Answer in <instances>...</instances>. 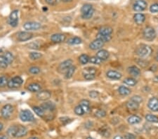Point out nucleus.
<instances>
[{
  "label": "nucleus",
  "instance_id": "5",
  "mask_svg": "<svg viewBox=\"0 0 158 139\" xmlns=\"http://www.w3.org/2000/svg\"><path fill=\"white\" fill-rule=\"evenodd\" d=\"M8 22L13 27H16L18 25V11L14 10L11 13L8 18Z\"/></svg>",
  "mask_w": 158,
  "mask_h": 139
},
{
  "label": "nucleus",
  "instance_id": "32",
  "mask_svg": "<svg viewBox=\"0 0 158 139\" xmlns=\"http://www.w3.org/2000/svg\"><path fill=\"white\" fill-rule=\"evenodd\" d=\"M124 83L127 85L130 86V87H134L137 84V81L135 79L132 78V77H128V78H126L124 80Z\"/></svg>",
  "mask_w": 158,
  "mask_h": 139
},
{
  "label": "nucleus",
  "instance_id": "13",
  "mask_svg": "<svg viewBox=\"0 0 158 139\" xmlns=\"http://www.w3.org/2000/svg\"><path fill=\"white\" fill-rule=\"evenodd\" d=\"M105 43L104 42L101 41V40H93V41L89 44V48L92 50H101L103 46H104Z\"/></svg>",
  "mask_w": 158,
  "mask_h": 139
},
{
  "label": "nucleus",
  "instance_id": "55",
  "mask_svg": "<svg viewBox=\"0 0 158 139\" xmlns=\"http://www.w3.org/2000/svg\"><path fill=\"white\" fill-rule=\"evenodd\" d=\"M3 127H4V126H3V124L2 123H0V132H1V131L2 130Z\"/></svg>",
  "mask_w": 158,
  "mask_h": 139
},
{
  "label": "nucleus",
  "instance_id": "1",
  "mask_svg": "<svg viewBox=\"0 0 158 139\" xmlns=\"http://www.w3.org/2000/svg\"><path fill=\"white\" fill-rule=\"evenodd\" d=\"M153 52V49L148 45L141 44L138 46L136 49V54L141 58H146L151 56Z\"/></svg>",
  "mask_w": 158,
  "mask_h": 139
},
{
  "label": "nucleus",
  "instance_id": "50",
  "mask_svg": "<svg viewBox=\"0 0 158 139\" xmlns=\"http://www.w3.org/2000/svg\"><path fill=\"white\" fill-rule=\"evenodd\" d=\"M99 95V93L96 91H91L89 92V96L92 98H96Z\"/></svg>",
  "mask_w": 158,
  "mask_h": 139
},
{
  "label": "nucleus",
  "instance_id": "36",
  "mask_svg": "<svg viewBox=\"0 0 158 139\" xmlns=\"http://www.w3.org/2000/svg\"><path fill=\"white\" fill-rule=\"evenodd\" d=\"M99 133L102 136H104L106 138H108L110 135V129L107 127H104V128H101V130H99Z\"/></svg>",
  "mask_w": 158,
  "mask_h": 139
},
{
  "label": "nucleus",
  "instance_id": "30",
  "mask_svg": "<svg viewBox=\"0 0 158 139\" xmlns=\"http://www.w3.org/2000/svg\"><path fill=\"white\" fill-rule=\"evenodd\" d=\"M9 65V63H8L6 58L4 56V55H3V56H1V55H0V67H1V68L5 69L8 67Z\"/></svg>",
  "mask_w": 158,
  "mask_h": 139
},
{
  "label": "nucleus",
  "instance_id": "42",
  "mask_svg": "<svg viewBox=\"0 0 158 139\" xmlns=\"http://www.w3.org/2000/svg\"><path fill=\"white\" fill-rule=\"evenodd\" d=\"M75 112L77 115H79V116H82L84 114V112L83 109H82V108L81 107L80 105H79V106H77L75 107Z\"/></svg>",
  "mask_w": 158,
  "mask_h": 139
},
{
  "label": "nucleus",
  "instance_id": "3",
  "mask_svg": "<svg viewBox=\"0 0 158 139\" xmlns=\"http://www.w3.org/2000/svg\"><path fill=\"white\" fill-rule=\"evenodd\" d=\"M82 13V18L83 19H90L92 18L94 14V9H93V6L89 4H85L82 6L81 9Z\"/></svg>",
  "mask_w": 158,
  "mask_h": 139
},
{
  "label": "nucleus",
  "instance_id": "48",
  "mask_svg": "<svg viewBox=\"0 0 158 139\" xmlns=\"http://www.w3.org/2000/svg\"><path fill=\"white\" fill-rule=\"evenodd\" d=\"M150 11L152 13H158V4H153L150 7Z\"/></svg>",
  "mask_w": 158,
  "mask_h": 139
},
{
  "label": "nucleus",
  "instance_id": "40",
  "mask_svg": "<svg viewBox=\"0 0 158 139\" xmlns=\"http://www.w3.org/2000/svg\"><path fill=\"white\" fill-rule=\"evenodd\" d=\"M96 69L95 67H89L86 68L84 69L83 73H89V74H93V75H96Z\"/></svg>",
  "mask_w": 158,
  "mask_h": 139
},
{
  "label": "nucleus",
  "instance_id": "18",
  "mask_svg": "<svg viewBox=\"0 0 158 139\" xmlns=\"http://www.w3.org/2000/svg\"><path fill=\"white\" fill-rule=\"evenodd\" d=\"M98 59H100L101 61H106L109 59L110 54L108 51L105 49H101L96 53V56Z\"/></svg>",
  "mask_w": 158,
  "mask_h": 139
},
{
  "label": "nucleus",
  "instance_id": "56",
  "mask_svg": "<svg viewBox=\"0 0 158 139\" xmlns=\"http://www.w3.org/2000/svg\"><path fill=\"white\" fill-rule=\"evenodd\" d=\"M155 60L157 61H158V51L157 52V54H156V56H155Z\"/></svg>",
  "mask_w": 158,
  "mask_h": 139
},
{
  "label": "nucleus",
  "instance_id": "15",
  "mask_svg": "<svg viewBox=\"0 0 158 139\" xmlns=\"http://www.w3.org/2000/svg\"><path fill=\"white\" fill-rule=\"evenodd\" d=\"M106 75L108 78L111 79V80H120L122 78V75L120 72H117L115 70H109L108 71V72L106 73Z\"/></svg>",
  "mask_w": 158,
  "mask_h": 139
},
{
  "label": "nucleus",
  "instance_id": "38",
  "mask_svg": "<svg viewBox=\"0 0 158 139\" xmlns=\"http://www.w3.org/2000/svg\"><path fill=\"white\" fill-rule=\"evenodd\" d=\"M4 56L6 58V59L7 60L8 63H9V64L12 63L13 61H14V57L11 53L9 52V51H6V52L4 53Z\"/></svg>",
  "mask_w": 158,
  "mask_h": 139
},
{
  "label": "nucleus",
  "instance_id": "54",
  "mask_svg": "<svg viewBox=\"0 0 158 139\" xmlns=\"http://www.w3.org/2000/svg\"><path fill=\"white\" fill-rule=\"evenodd\" d=\"M59 1L66 3V2H70V1H72V0H59Z\"/></svg>",
  "mask_w": 158,
  "mask_h": 139
},
{
  "label": "nucleus",
  "instance_id": "53",
  "mask_svg": "<svg viewBox=\"0 0 158 139\" xmlns=\"http://www.w3.org/2000/svg\"><path fill=\"white\" fill-rule=\"evenodd\" d=\"M113 139H124V138H122V136H115Z\"/></svg>",
  "mask_w": 158,
  "mask_h": 139
},
{
  "label": "nucleus",
  "instance_id": "9",
  "mask_svg": "<svg viewBox=\"0 0 158 139\" xmlns=\"http://www.w3.org/2000/svg\"><path fill=\"white\" fill-rule=\"evenodd\" d=\"M14 111V108L10 104H6L2 108L1 111V114L4 119H9L12 114Z\"/></svg>",
  "mask_w": 158,
  "mask_h": 139
},
{
  "label": "nucleus",
  "instance_id": "33",
  "mask_svg": "<svg viewBox=\"0 0 158 139\" xmlns=\"http://www.w3.org/2000/svg\"><path fill=\"white\" fill-rule=\"evenodd\" d=\"M146 119L149 122H152V123H157L158 122V117L153 114H148L146 116Z\"/></svg>",
  "mask_w": 158,
  "mask_h": 139
},
{
  "label": "nucleus",
  "instance_id": "45",
  "mask_svg": "<svg viewBox=\"0 0 158 139\" xmlns=\"http://www.w3.org/2000/svg\"><path fill=\"white\" fill-rule=\"evenodd\" d=\"M96 116H97L98 117H104L106 116V111H104V110H98L95 113Z\"/></svg>",
  "mask_w": 158,
  "mask_h": 139
},
{
  "label": "nucleus",
  "instance_id": "39",
  "mask_svg": "<svg viewBox=\"0 0 158 139\" xmlns=\"http://www.w3.org/2000/svg\"><path fill=\"white\" fill-rule=\"evenodd\" d=\"M29 56H30V59L35 61V60H38V59H40V58H42V55L40 54V53L31 52L30 54V55H29Z\"/></svg>",
  "mask_w": 158,
  "mask_h": 139
},
{
  "label": "nucleus",
  "instance_id": "35",
  "mask_svg": "<svg viewBox=\"0 0 158 139\" xmlns=\"http://www.w3.org/2000/svg\"><path fill=\"white\" fill-rule=\"evenodd\" d=\"M33 110L35 111V112L36 113L38 116H40V117H42L44 116L45 111L41 107H39V106H35V107H33Z\"/></svg>",
  "mask_w": 158,
  "mask_h": 139
},
{
  "label": "nucleus",
  "instance_id": "46",
  "mask_svg": "<svg viewBox=\"0 0 158 139\" xmlns=\"http://www.w3.org/2000/svg\"><path fill=\"white\" fill-rule=\"evenodd\" d=\"M83 76L85 80H92L96 77V75L93 74H89V73H83Z\"/></svg>",
  "mask_w": 158,
  "mask_h": 139
},
{
  "label": "nucleus",
  "instance_id": "44",
  "mask_svg": "<svg viewBox=\"0 0 158 139\" xmlns=\"http://www.w3.org/2000/svg\"><path fill=\"white\" fill-rule=\"evenodd\" d=\"M13 81H14L15 83H16L18 85H21L22 83H23V80L20 77H19V76H16V77H14L12 79H11Z\"/></svg>",
  "mask_w": 158,
  "mask_h": 139
},
{
  "label": "nucleus",
  "instance_id": "10",
  "mask_svg": "<svg viewBox=\"0 0 158 139\" xmlns=\"http://www.w3.org/2000/svg\"><path fill=\"white\" fill-rule=\"evenodd\" d=\"M33 37V33L30 32H20L18 34V40L20 42H25L31 40Z\"/></svg>",
  "mask_w": 158,
  "mask_h": 139
},
{
  "label": "nucleus",
  "instance_id": "34",
  "mask_svg": "<svg viewBox=\"0 0 158 139\" xmlns=\"http://www.w3.org/2000/svg\"><path fill=\"white\" fill-rule=\"evenodd\" d=\"M89 59L90 58L89 57L88 55L82 54L81 56H80V58H79V61H80V63L82 65H85L89 62Z\"/></svg>",
  "mask_w": 158,
  "mask_h": 139
},
{
  "label": "nucleus",
  "instance_id": "23",
  "mask_svg": "<svg viewBox=\"0 0 158 139\" xmlns=\"http://www.w3.org/2000/svg\"><path fill=\"white\" fill-rule=\"evenodd\" d=\"M41 85L37 83H32L27 86V90L31 92H39L41 90Z\"/></svg>",
  "mask_w": 158,
  "mask_h": 139
},
{
  "label": "nucleus",
  "instance_id": "47",
  "mask_svg": "<svg viewBox=\"0 0 158 139\" xmlns=\"http://www.w3.org/2000/svg\"><path fill=\"white\" fill-rule=\"evenodd\" d=\"M7 86L9 87V88H11V89L18 88V87H20V85L17 84L15 83V82H14L12 80H9V82H8V85Z\"/></svg>",
  "mask_w": 158,
  "mask_h": 139
},
{
  "label": "nucleus",
  "instance_id": "51",
  "mask_svg": "<svg viewBox=\"0 0 158 139\" xmlns=\"http://www.w3.org/2000/svg\"><path fill=\"white\" fill-rule=\"evenodd\" d=\"M125 139H136V136H135L133 134L129 133V134H125Z\"/></svg>",
  "mask_w": 158,
  "mask_h": 139
},
{
  "label": "nucleus",
  "instance_id": "11",
  "mask_svg": "<svg viewBox=\"0 0 158 139\" xmlns=\"http://www.w3.org/2000/svg\"><path fill=\"white\" fill-rule=\"evenodd\" d=\"M23 27L26 30H37L41 27V24L37 22H26L23 25Z\"/></svg>",
  "mask_w": 158,
  "mask_h": 139
},
{
  "label": "nucleus",
  "instance_id": "49",
  "mask_svg": "<svg viewBox=\"0 0 158 139\" xmlns=\"http://www.w3.org/2000/svg\"><path fill=\"white\" fill-rule=\"evenodd\" d=\"M60 120H61V122H62V124H67V123H69V122H71V119H70V118L66 117H61Z\"/></svg>",
  "mask_w": 158,
  "mask_h": 139
},
{
  "label": "nucleus",
  "instance_id": "37",
  "mask_svg": "<svg viewBox=\"0 0 158 139\" xmlns=\"http://www.w3.org/2000/svg\"><path fill=\"white\" fill-rule=\"evenodd\" d=\"M8 78L6 76H1L0 77V87L1 88H4V87H6V85H8Z\"/></svg>",
  "mask_w": 158,
  "mask_h": 139
},
{
  "label": "nucleus",
  "instance_id": "57",
  "mask_svg": "<svg viewBox=\"0 0 158 139\" xmlns=\"http://www.w3.org/2000/svg\"><path fill=\"white\" fill-rule=\"evenodd\" d=\"M27 139H39L37 137H35V136H33V137H30V138H27Z\"/></svg>",
  "mask_w": 158,
  "mask_h": 139
},
{
  "label": "nucleus",
  "instance_id": "28",
  "mask_svg": "<svg viewBox=\"0 0 158 139\" xmlns=\"http://www.w3.org/2000/svg\"><path fill=\"white\" fill-rule=\"evenodd\" d=\"M82 43V40L81 38L78 37H72L69 39L67 40V44L71 45H76V44H80Z\"/></svg>",
  "mask_w": 158,
  "mask_h": 139
},
{
  "label": "nucleus",
  "instance_id": "19",
  "mask_svg": "<svg viewBox=\"0 0 158 139\" xmlns=\"http://www.w3.org/2000/svg\"><path fill=\"white\" fill-rule=\"evenodd\" d=\"M44 111H54L56 109V106L52 102H46L40 106Z\"/></svg>",
  "mask_w": 158,
  "mask_h": 139
},
{
  "label": "nucleus",
  "instance_id": "25",
  "mask_svg": "<svg viewBox=\"0 0 158 139\" xmlns=\"http://www.w3.org/2000/svg\"><path fill=\"white\" fill-rule=\"evenodd\" d=\"M127 121L130 124H136L141 122V118L137 115H132L128 118Z\"/></svg>",
  "mask_w": 158,
  "mask_h": 139
},
{
  "label": "nucleus",
  "instance_id": "4",
  "mask_svg": "<svg viewBox=\"0 0 158 139\" xmlns=\"http://www.w3.org/2000/svg\"><path fill=\"white\" fill-rule=\"evenodd\" d=\"M143 37L147 41H153L156 37V32L154 28L151 27H147L143 30Z\"/></svg>",
  "mask_w": 158,
  "mask_h": 139
},
{
  "label": "nucleus",
  "instance_id": "43",
  "mask_svg": "<svg viewBox=\"0 0 158 139\" xmlns=\"http://www.w3.org/2000/svg\"><path fill=\"white\" fill-rule=\"evenodd\" d=\"M29 72H30V73L34 74V75H36V74H38L40 72V68L37 67V66H33V67H30Z\"/></svg>",
  "mask_w": 158,
  "mask_h": 139
},
{
  "label": "nucleus",
  "instance_id": "17",
  "mask_svg": "<svg viewBox=\"0 0 158 139\" xmlns=\"http://www.w3.org/2000/svg\"><path fill=\"white\" fill-rule=\"evenodd\" d=\"M51 93L49 91H40L37 95V97L40 101H47L51 98Z\"/></svg>",
  "mask_w": 158,
  "mask_h": 139
},
{
  "label": "nucleus",
  "instance_id": "52",
  "mask_svg": "<svg viewBox=\"0 0 158 139\" xmlns=\"http://www.w3.org/2000/svg\"><path fill=\"white\" fill-rule=\"evenodd\" d=\"M45 1H46V2L47 3V4L53 5V4H55L56 3H57L59 0H45Z\"/></svg>",
  "mask_w": 158,
  "mask_h": 139
},
{
  "label": "nucleus",
  "instance_id": "24",
  "mask_svg": "<svg viewBox=\"0 0 158 139\" xmlns=\"http://www.w3.org/2000/svg\"><path fill=\"white\" fill-rule=\"evenodd\" d=\"M128 71L129 73L131 74L133 77H138L140 74H141V70L136 66H131V67H129Z\"/></svg>",
  "mask_w": 158,
  "mask_h": 139
},
{
  "label": "nucleus",
  "instance_id": "59",
  "mask_svg": "<svg viewBox=\"0 0 158 139\" xmlns=\"http://www.w3.org/2000/svg\"><path fill=\"white\" fill-rule=\"evenodd\" d=\"M86 139H95V138H92V137H90V136H89V137H87V138H86Z\"/></svg>",
  "mask_w": 158,
  "mask_h": 139
},
{
  "label": "nucleus",
  "instance_id": "2",
  "mask_svg": "<svg viewBox=\"0 0 158 139\" xmlns=\"http://www.w3.org/2000/svg\"><path fill=\"white\" fill-rule=\"evenodd\" d=\"M143 99L141 96H134L131 97L130 100L127 103V108L131 111L136 110L138 109L140 103H142Z\"/></svg>",
  "mask_w": 158,
  "mask_h": 139
},
{
  "label": "nucleus",
  "instance_id": "31",
  "mask_svg": "<svg viewBox=\"0 0 158 139\" xmlns=\"http://www.w3.org/2000/svg\"><path fill=\"white\" fill-rule=\"evenodd\" d=\"M75 70H76V67L75 66L72 65V67H70V68L67 70V72H65V78L66 79H70L72 77L75 72Z\"/></svg>",
  "mask_w": 158,
  "mask_h": 139
},
{
  "label": "nucleus",
  "instance_id": "14",
  "mask_svg": "<svg viewBox=\"0 0 158 139\" xmlns=\"http://www.w3.org/2000/svg\"><path fill=\"white\" fill-rule=\"evenodd\" d=\"M65 35H63V34H54L51 35V40L54 43H61L65 40Z\"/></svg>",
  "mask_w": 158,
  "mask_h": 139
},
{
  "label": "nucleus",
  "instance_id": "27",
  "mask_svg": "<svg viewBox=\"0 0 158 139\" xmlns=\"http://www.w3.org/2000/svg\"><path fill=\"white\" fill-rule=\"evenodd\" d=\"M96 39H98V40H101V41L104 42V43L106 42H108L111 40L112 39V36L111 35H101V34L98 33L96 36Z\"/></svg>",
  "mask_w": 158,
  "mask_h": 139
},
{
  "label": "nucleus",
  "instance_id": "20",
  "mask_svg": "<svg viewBox=\"0 0 158 139\" xmlns=\"http://www.w3.org/2000/svg\"><path fill=\"white\" fill-rule=\"evenodd\" d=\"M133 20L137 25H141L146 20V16L143 14H136L133 16Z\"/></svg>",
  "mask_w": 158,
  "mask_h": 139
},
{
  "label": "nucleus",
  "instance_id": "8",
  "mask_svg": "<svg viewBox=\"0 0 158 139\" xmlns=\"http://www.w3.org/2000/svg\"><path fill=\"white\" fill-rule=\"evenodd\" d=\"M72 63H73L72 60H66V61H63V62L61 63L59 65V67H58V70H59V72H61V73H65L67 71V70L70 68V67H72Z\"/></svg>",
  "mask_w": 158,
  "mask_h": 139
},
{
  "label": "nucleus",
  "instance_id": "41",
  "mask_svg": "<svg viewBox=\"0 0 158 139\" xmlns=\"http://www.w3.org/2000/svg\"><path fill=\"white\" fill-rule=\"evenodd\" d=\"M89 62L93 64H96V65H100L102 63V61L101 59H98L97 56H92V57L90 58L89 59Z\"/></svg>",
  "mask_w": 158,
  "mask_h": 139
},
{
  "label": "nucleus",
  "instance_id": "12",
  "mask_svg": "<svg viewBox=\"0 0 158 139\" xmlns=\"http://www.w3.org/2000/svg\"><path fill=\"white\" fill-rule=\"evenodd\" d=\"M148 106L151 110L153 112L158 111V98L157 97H153L149 100L148 103Z\"/></svg>",
  "mask_w": 158,
  "mask_h": 139
},
{
  "label": "nucleus",
  "instance_id": "16",
  "mask_svg": "<svg viewBox=\"0 0 158 139\" xmlns=\"http://www.w3.org/2000/svg\"><path fill=\"white\" fill-rule=\"evenodd\" d=\"M27 134V129L22 125H18L16 138H21Z\"/></svg>",
  "mask_w": 158,
  "mask_h": 139
},
{
  "label": "nucleus",
  "instance_id": "22",
  "mask_svg": "<svg viewBox=\"0 0 158 139\" xmlns=\"http://www.w3.org/2000/svg\"><path fill=\"white\" fill-rule=\"evenodd\" d=\"M80 105L83 109L84 113H88L90 112L91 109H90V102L88 100H82L80 101Z\"/></svg>",
  "mask_w": 158,
  "mask_h": 139
},
{
  "label": "nucleus",
  "instance_id": "29",
  "mask_svg": "<svg viewBox=\"0 0 158 139\" xmlns=\"http://www.w3.org/2000/svg\"><path fill=\"white\" fill-rule=\"evenodd\" d=\"M18 125L11 126L7 130V134L10 137H14L16 138V134Z\"/></svg>",
  "mask_w": 158,
  "mask_h": 139
},
{
  "label": "nucleus",
  "instance_id": "6",
  "mask_svg": "<svg viewBox=\"0 0 158 139\" xmlns=\"http://www.w3.org/2000/svg\"><path fill=\"white\" fill-rule=\"evenodd\" d=\"M20 119L22 122H33L35 120V117L33 114L28 110H24L20 112Z\"/></svg>",
  "mask_w": 158,
  "mask_h": 139
},
{
  "label": "nucleus",
  "instance_id": "21",
  "mask_svg": "<svg viewBox=\"0 0 158 139\" xmlns=\"http://www.w3.org/2000/svg\"><path fill=\"white\" fill-rule=\"evenodd\" d=\"M112 32H113V29L111 27L103 26L99 29V32H98V33L104 35H111Z\"/></svg>",
  "mask_w": 158,
  "mask_h": 139
},
{
  "label": "nucleus",
  "instance_id": "58",
  "mask_svg": "<svg viewBox=\"0 0 158 139\" xmlns=\"http://www.w3.org/2000/svg\"><path fill=\"white\" fill-rule=\"evenodd\" d=\"M0 139H7V138H6V136H0Z\"/></svg>",
  "mask_w": 158,
  "mask_h": 139
},
{
  "label": "nucleus",
  "instance_id": "7",
  "mask_svg": "<svg viewBox=\"0 0 158 139\" xmlns=\"http://www.w3.org/2000/svg\"><path fill=\"white\" fill-rule=\"evenodd\" d=\"M148 4L145 0H136L133 4V9L137 12L144 11L147 8Z\"/></svg>",
  "mask_w": 158,
  "mask_h": 139
},
{
  "label": "nucleus",
  "instance_id": "26",
  "mask_svg": "<svg viewBox=\"0 0 158 139\" xmlns=\"http://www.w3.org/2000/svg\"><path fill=\"white\" fill-rule=\"evenodd\" d=\"M118 92L122 96H128L131 93V90L124 86H120L118 89Z\"/></svg>",
  "mask_w": 158,
  "mask_h": 139
}]
</instances>
